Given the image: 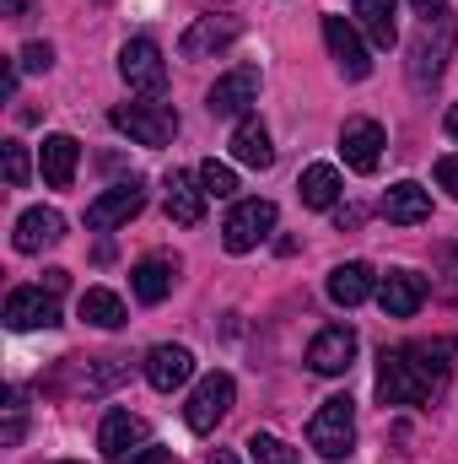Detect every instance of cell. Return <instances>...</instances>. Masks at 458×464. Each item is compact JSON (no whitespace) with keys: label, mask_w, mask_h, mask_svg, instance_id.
Segmentation results:
<instances>
[{"label":"cell","mask_w":458,"mask_h":464,"mask_svg":"<svg viewBox=\"0 0 458 464\" xmlns=\"http://www.w3.org/2000/svg\"><path fill=\"white\" fill-rule=\"evenodd\" d=\"M437 389H443V383H432V378L421 372V362L405 346L377 356V400H383V405H421V400H432Z\"/></svg>","instance_id":"1"},{"label":"cell","mask_w":458,"mask_h":464,"mask_svg":"<svg viewBox=\"0 0 458 464\" xmlns=\"http://www.w3.org/2000/svg\"><path fill=\"white\" fill-rule=\"evenodd\" d=\"M308 443H313V454H324V459H345V454L356 449V400H350V394H329V400L313 411Z\"/></svg>","instance_id":"2"},{"label":"cell","mask_w":458,"mask_h":464,"mask_svg":"<svg viewBox=\"0 0 458 464\" xmlns=\"http://www.w3.org/2000/svg\"><path fill=\"white\" fill-rule=\"evenodd\" d=\"M119 135H129L135 146H173V135H178V114L173 109H162V103H119L114 114H109Z\"/></svg>","instance_id":"3"},{"label":"cell","mask_w":458,"mask_h":464,"mask_svg":"<svg viewBox=\"0 0 458 464\" xmlns=\"http://www.w3.org/2000/svg\"><path fill=\"white\" fill-rule=\"evenodd\" d=\"M232 400H237V383H232V372H205V378L195 383L189 405H184V421H189V432H216V427L227 421Z\"/></svg>","instance_id":"4"},{"label":"cell","mask_w":458,"mask_h":464,"mask_svg":"<svg viewBox=\"0 0 458 464\" xmlns=\"http://www.w3.org/2000/svg\"><path fill=\"white\" fill-rule=\"evenodd\" d=\"M119 76L129 82V92H146V98H162L167 92V60L151 38H129L119 49Z\"/></svg>","instance_id":"5"},{"label":"cell","mask_w":458,"mask_h":464,"mask_svg":"<svg viewBox=\"0 0 458 464\" xmlns=\"http://www.w3.org/2000/svg\"><path fill=\"white\" fill-rule=\"evenodd\" d=\"M270 232H275V206L270 200H237L227 211V222H222V243H227V254H248Z\"/></svg>","instance_id":"6"},{"label":"cell","mask_w":458,"mask_h":464,"mask_svg":"<svg viewBox=\"0 0 458 464\" xmlns=\"http://www.w3.org/2000/svg\"><path fill=\"white\" fill-rule=\"evenodd\" d=\"M453 38H458V27H453V16H448V11L437 16V38H432V22L421 27L415 54H410V82H415V87H426V82H437V76H443V65H448V54H453Z\"/></svg>","instance_id":"7"},{"label":"cell","mask_w":458,"mask_h":464,"mask_svg":"<svg viewBox=\"0 0 458 464\" xmlns=\"http://www.w3.org/2000/svg\"><path fill=\"white\" fill-rule=\"evenodd\" d=\"M5 324L11 330H54L60 324V297L49 286H16L5 297Z\"/></svg>","instance_id":"8"},{"label":"cell","mask_w":458,"mask_h":464,"mask_svg":"<svg viewBox=\"0 0 458 464\" xmlns=\"http://www.w3.org/2000/svg\"><path fill=\"white\" fill-rule=\"evenodd\" d=\"M237 33H243V22H237L232 11L195 16V22H189V33L178 38V54H184V60H205V54H216V49L237 44Z\"/></svg>","instance_id":"9"},{"label":"cell","mask_w":458,"mask_h":464,"mask_svg":"<svg viewBox=\"0 0 458 464\" xmlns=\"http://www.w3.org/2000/svg\"><path fill=\"white\" fill-rule=\"evenodd\" d=\"M324 44H329L335 65L345 71V82H367V76H372V54H367L361 33H356L345 16H324Z\"/></svg>","instance_id":"10"},{"label":"cell","mask_w":458,"mask_h":464,"mask_svg":"<svg viewBox=\"0 0 458 464\" xmlns=\"http://www.w3.org/2000/svg\"><path fill=\"white\" fill-rule=\"evenodd\" d=\"M356 330L350 324H329V330H319L313 335V346H308V367L313 372H324V378H340L350 372V362H356Z\"/></svg>","instance_id":"11"},{"label":"cell","mask_w":458,"mask_h":464,"mask_svg":"<svg viewBox=\"0 0 458 464\" xmlns=\"http://www.w3.org/2000/svg\"><path fill=\"white\" fill-rule=\"evenodd\" d=\"M140 206H146V189L129 179V184H114V189H103L92 206H87V227H98V232H114L124 227L129 217H140Z\"/></svg>","instance_id":"12"},{"label":"cell","mask_w":458,"mask_h":464,"mask_svg":"<svg viewBox=\"0 0 458 464\" xmlns=\"http://www.w3.org/2000/svg\"><path fill=\"white\" fill-rule=\"evenodd\" d=\"M253 98H259V71H253V65H237L227 76H216V87L205 92V109L216 119H237Z\"/></svg>","instance_id":"13"},{"label":"cell","mask_w":458,"mask_h":464,"mask_svg":"<svg viewBox=\"0 0 458 464\" xmlns=\"http://www.w3.org/2000/svg\"><path fill=\"white\" fill-rule=\"evenodd\" d=\"M377 303H383L388 319L421 314V303H426V276H415V270H388V276H377Z\"/></svg>","instance_id":"14"},{"label":"cell","mask_w":458,"mask_h":464,"mask_svg":"<svg viewBox=\"0 0 458 464\" xmlns=\"http://www.w3.org/2000/svg\"><path fill=\"white\" fill-rule=\"evenodd\" d=\"M60 237H65V217H60L54 206H33V211H22V217H16V232H11L16 254H43V248H54Z\"/></svg>","instance_id":"15"},{"label":"cell","mask_w":458,"mask_h":464,"mask_svg":"<svg viewBox=\"0 0 458 464\" xmlns=\"http://www.w3.org/2000/svg\"><path fill=\"white\" fill-rule=\"evenodd\" d=\"M340 151H345V168L372 173V168L383 162V124H377V119H345Z\"/></svg>","instance_id":"16"},{"label":"cell","mask_w":458,"mask_h":464,"mask_svg":"<svg viewBox=\"0 0 458 464\" xmlns=\"http://www.w3.org/2000/svg\"><path fill=\"white\" fill-rule=\"evenodd\" d=\"M189 378H195V356H189V346H151L146 351V383H151V389L173 394V389H184Z\"/></svg>","instance_id":"17"},{"label":"cell","mask_w":458,"mask_h":464,"mask_svg":"<svg viewBox=\"0 0 458 464\" xmlns=\"http://www.w3.org/2000/svg\"><path fill=\"white\" fill-rule=\"evenodd\" d=\"M98 449H103V459H129L135 449H146V421L140 416H129V411H109L103 416V427H98Z\"/></svg>","instance_id":"18"},{"label":"cell","mask_w":458,"mask_h":464,"mask_svg":"<svg viewBox=\"0 0 458 464\" xmlns=\"http://www.w3.org/2000/svg\"><path fill=\"white\" fill-rule=\"evenodd\" d=\"M76 162H81V146H76V135H43L38 168H43V184H49V189H71V179H76Z\"/></svg>","instance_id":"19"},{"label":"cell","mask_w":458,"mask_h":464,"mask_svg":"<svg viewBox=\"0 0 458 464\" xmlns=\"http://www.w3.org/2000/svg\"><path fill=\"white\" fill-rule=\"evenodd\" d=\"M383 217H388L394 227H415V222H426V217H432V195H426L421 184L399 179V184L383 195Z\"/></svg>","instance_id":"20"},{"label":"cell","mask_w":458,"mask_h":464,"mask_svg":"<svg viewBox=\"0 0 458 464\" xmlns=\"http://www.w3.org/2000/svg\"><path fill=\"white\" fill-rule=\"evenodd\" d=\"M167 217H173L178 227H200V217H205V189H200V179L167 173Z\"/></svg>","instance_id":"21"},{"label":"cell","mask_w":458,"mask_h":464,"mask_svg":"<svg viewBox=\"0 0 458 464\" xmlns=\"http://www.w3.org/2000/svg\"><path fill=\"white\" fill-rule=\"evenodd\" d=\"M173 276H178V259L151 254V259H140V265L129 270V286H135V297H140V303H162V297L173 292Z\"/></svg>","instance_id":"22"},{"label":"cell","mask_w":458,"mask_h":464,"mask_svg":"<svg viewBox=\"0 0 458 464\" xmlns=\"http://www.w3.org/2000/svg\"><path fill=\"white\" fill-rule=\"evenodd\" d=\"M372 292H377V281H372V265L350 259V265H335V270H329V297H335L340 308H356V303H367Z\"/></svg>","instance_id":"23"},{"label":"cell","mask_w":458,"mask_h":464,"mask_svg":"<svg viewBox=\"0 0 458 464\" xmlns=\"http://www.w3.org/2000/svg\"><path fill=\"white\" fill-rule=\"evenodd\" d=\"M232 157H237L243 168H270V162H275L270 130H264L259 119H237V130H232Z\"/></svg>","instance_id":"24"},{"label":"cell","mask_w":458,"mask_h":464,"mask_svg":"<svg viewBox=\"0 0 458 464\" xmlns=\"http://www.w3.org/2000/svg\"><path fill=\"white\" fill-rule=\"evenodd\" d=\"M297 195H302V206H308V211H329V206L340 200V168H329V162H313V168H302V179H297Z\"/></svg>","instance_id":"25"},{"label":"cell","mask_w":458,"mask_h":464,"mask_svg":"<svg viewBox=\"0 0 458 464\" xmlns=\"http://www.w3.org/2000/svg\"><path fill=\"white\" fill-rule=\"evenodd\" d=\"M394 11H399V0H356V22H361V33H367L377 49H394V44H399Z\"/></svg>","instance_id":"26"},{"label":"cell","mask_w":458,"mask_h":464,"mask_svg":"<svg viewBox=\"0 0 458 464\" xmlns=\"http://www.w3.org/2000/svg\"><path fill=\"white\" fill-rule=\"evenodd\" d=\"M410 356H415V362H421V372H426V378H432V383H448V378H453V362H458V341H443V335H437V341H410Z\"/></svg>","instance_id":"27"},{"label":"cell","mask_w":458,"mask_h":464,"mask_svg":"<svg viewBox=\"0 0 458 464\" xmlns=\"http://www.w3.org/2000/svg\"><path fill=\"white\" fill-rule=\"evenodd\" d=\"M76 308H81V319H87V324H98V330H119V324L129 319V314H124V303H119V292H109V286H87Z\"/></svg>","instance_id":"28"},{"label":"cell","mask_w":458,"mask_h":464,"mask_svg":"<svg viewBox=\"0 0 458 464\" xmlns=\"http://www.w3.org/2000/svg\"><path fill=\"white\" fill-rule=\"evenodd\" d=\"M195 179H200V189H205V195H216V200L237 195V173H232L227 162H216V157H211V162H200V173H195Z\"/></svg>","instance_id":"29"},{"label":"cell","mask_w":458,"mask_h":464,"mask_svg":"<svg viewBox=\"0 0 458 464\" xmlns=\"http://www.w3.org/2000/svg\"><path fill=\"white\" fill-rule=\"evenodd\" d=\"M248 459L253 464H297V449H286V443L270 438V432H253V438H248Z\"/></svg>","instance_id":"30"},{"label":"cell","mask_w":458,"mask_h":464,"mask_svg":"<svg viewBox=\"0 0 458 464\" xmlns=\"http://www.w3.org/2000/svg\"><path fill=\"white\" fill-rule=\"evenodd\" d=\"M33 179V162H27V146L22 140H5V184L11 189H22Z\"/></svg>","instance_id":"31"},{"label":"cell","mask_w":458,"mask_h":464,"mask_svg":"<svg viewBox=\"0 0 458 464\" xmlns=\"http://www.w3.org/2000/svg\"><path fill=\"white\" fill-rule=\"evenodd\" d=\"M16 65H22V71H49V65H54V49H49V44H27V49L16 54Z\"/></svg>","instance_id":"32"},{"label":"cell","mask_w":458,"mask_h":464,"mask_svg":"<svg viewBox=\"0 0 458 464\" xmlns=\"http://www.w3.org/2000/svg\"><path fill=\"white\" fill-rule=\"evenodd\" d=\"M437 184H443V189H448V195L458 200V151H453V157H443V162H437Z\"/></svg>","instance_id":"33"},{"label":"cell","mask_w":458,"mask_h":464,"mask_svg":"<svg viewBox=\"0 0 458 464\" xmlns=\"http://www.w3.org/2000/svg\"><path fill=\"white\" fill-rule=\"evenodd\" d=\"M124 464H167V449H151V443H146V449H135Z\"/></svg>","instance_id":"34"},{"label":"cell","mask_w":458,"mask_h":464,"mask_svg":"<svg viewBox=\"0 0 458 464\" xmlns=\"http://www.w3.org/2000/svg\"><path fill=\"white\" fill-rule=\"evenodd\" d=\"M16 82H22V65L11 60V65L0 71V92H5V98H16Z\"/></svg>","instance_id":"35"},{"label":"cell","mask_w":458,"mask_h":464,"mask_svg":"<svg viewBox=\"0 0 458 464\" xmlns=\"http://www.w3.org/2000/svg\"><path fill=\"white\" fill-rule=\"evenodd\" d=\"M43 286H49V292H54V297H60V292H65V286H71V270H43Z\"/></svg>","instance_id":"36"},{"label":"cell","mask_w":458,"mask_h":464,"mask_svg":"<svg viewBox=\"0 0 458 464\" xmlns=\"http://www.w3.org/2000/svg\"><path fill=\"white\" fill-rule=\"evenodd\" d=\"M410 5H415V11H421V16H426V22H432V16H443V11H448V0H410Z\"/></svg>","instance_id":"37"},{"label":"cell","mask_w":458,"mask_h":464,"mask_svg":"<svg viewBox=\"0 0 458 464\" xmlns=\"http://www.w3.org/2000/svg\"><path fill=\"white\" fill-rule=\"evenodd\" d=\"M33 0H0V16H27Z\"/></svg>","instance_id":"38"},{"label":"cell","mask_w":458,"mask_h":464,"mask_svg":"<svg viewBox=\"0 0 458 464\" xmlns=\"http://www.w3.org/2000/svg\"><path fill=\"white\" fill-rule=\"evenodd\" d=\"M205 464H237V454H227V449H216V454H211Z\"/></svg>","instance_id":"39"},{"label":"cell","mask_w":458,"mask_h":464,"mask_svg":"<svg viewBox=\"0 0 458 464\" xmlns=\"http://www.w3.org/2000/svg\"><path fill=\"white\" fill-rule=\"evenodd\" d=\"M448 135H453V140H458V103H453V109H448Z\"/></svg>","instance_id":"40"}]
</instances>
